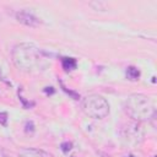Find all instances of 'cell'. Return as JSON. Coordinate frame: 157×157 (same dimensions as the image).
Segmentation results:
<instances>
[{
	"label": "cell",
	"mask_w": 157,
	"mask_h": 157,
	"mask_svg": "<svg viewBox=\"0 0 157 157\" xmlns=\"http://www.w3.org/2000/svg\"><path fill=\"white\" fill-rule=\"evenodd\" d=\"M0 18H1V16H0Z\"/></svg>",
	"instance_id": "cell-15"
},
{
	"label": "cell",
	"mask_w": 157,
	"mask_h": 157,
	"mask_svg": "<svg viewBox=\"0 0 157 157\" xmlns=\"http://www.w3.org/2000/svg\"><path fill=\"white\" fill-rule=\"evenodd\" d=\"M61 63H63L64 70H66V71L74 70V69H76V66H77V61H76L75 58H63Z\"/></svg>",
	"instance_id": "cell-6"
},
{
	"label": "cell",
	"mask_w": 157,
	"mask_h": 157,
	"mask_svg": "<svg viewBox=\"0 0 157 157\" xmlns=\"http://www.w3.org/2000/svg\"><path fill=\"white\" fill-rule=\"evenodd\" d=\"M60 85H61V88H63V90H64V91H65L67 94H70V96H71L74 99H78V98H80V94H78L77 92H74V91H71V90H67V88L64 86V83H63L61 81H60Z\"/></svg>",
	"instance_id": "cell-8"
},
{
	"label": "cell",
	"mask_w": 157,
	"mask_h": 157,
	"mask_svg": "<svg viewBox=\"0 0 157 157\" xmlns=\"http://www.w3.org/2000/svg\"><path fill=\"white\" fill-rule=\"evenodd\" d=\"M126 113L137 121L148 120L155 115V107L152 101L141 93L131 94L125 103Z\"/></svg>",
	"instance_id": "cell-2"
},
{
	"label": "cell",
	"mask_w": 157,
	"mask_h": 157,
	"mask_svg": "<svg viewBox=\"0 0 157 157\" xmlns=\"http://www.w3.org/2000/svg\"><path fill=\"white\" fill-rule=\"evenodd\" d=\"M71 147H72V144H71V142H63L61 146H60V148H61V151H63L64 153H67V152L71 150Z\"/></svg>",
	"instance_id": "cell-9"
},
{
	"label": "cell",
	"mask_w": 157,
	"mask_h": 157,
	"mask_svg": "<svg viewBox=\"0 0 157 157\" xmlns=\"http://www.w3.org/2000/svg\"><path fill=\"white\" fill-rule=\"evenodd\" d=\"M16 18L18 22H21L26 26H29V27H37L42 23L38 17H36L34 15H32L27 11H18L16 13Z\"/></svg>",
	"instance_id": "cell-4"
},
{
	"label": "cell",
	"mask_w": 157,
	"mask_h": 157,
	"mask_svg": "<svg viewBox=\"0 0 157 157\" xmlns=\"http://www.w3.org/2000/svg\"><path fill=\"white\" fill-rule=\"evenodd\" d=\"M130 157H132V156H130Z\"/></svg>",
	"instance_id": "cell-14"
},
{
	"label": "cell",
	"mask_w": 157,
	"mask_h": 157,
	"mask_svg": "<svg viewBox=\"0 0 157 157\" xmlns=\"http://www.w3.org/2000/svg\"><path fill=\"white\" fill-rule=\"evenodd\" d=\"M101 155H102L103 157H109V156H107V155H104V153H101Z\"/></svg>",
	"instance_id": "cell-13"
},
{
	"label": "cell",
	"mask_w": 157,
	"mask_h": 157,
	"mask_svg": "<svg viewBox=\"0 0 157 157\" xmlns=\"http://www.w3.org/2000/svg\"><path fill=\"white\" fill-rule=\"evenodd\" d=\"M27 132L28 131H31V132H33L34 131V125H33V123L32 121H27L26 123V129H25Z\"/></svg>",
	"instance_id": "cell-10"
},
{
	"label": "cell",
	"mask_w": 157,
	"mask_h": 157,
	"mask_svg": "<svg viewBox=\"0 0 157 157\" xmlns=\"http://www.w3.org/2000/svg\"><path fill=\"white\" fill-rule=\"evenodd\" d=\"M12 60L15 65L23 71H32L36 69L42 58L39 49L32 43L17 44L12 52Z\"/></svg>",
	"instance_id": "cell-1"
},
{
	"label": "cell",
	"mask_w": 157,
	"mask_h": 157,
	"mask_svg": "<svg viewBox=\"0 0 157 157\" xmlns=\"http://www.w3.org/2000/svg\"><path fill=\"white\" fill-rule=\"evenodd\" d=\"M6 121H7V114L6 113H0V124L6 125Z\"/></svg>",
	"instance_id": "cell-11"
},
{
	"label": "cell",
	"mask_w": 157,
	"mask_h": 157,
	"mask_svg": "<svg viewBox=\"0 0 157 157\" xmlns=\"http://www.w3.org/2000/svg\"><path fill=\"white\" fill-rule=\"evenodd\" d=\"M82 110L93 119L105 118L109 113V104L99 94H90L82 101Z\"/></svg>",
	"instance_id": "cell-3"
},
{
	"label": "cell",
	"mask_w": 157,
	"mask_h": 157,
	"mask_svg": "<svg viewBox=\"0 0 157 157\" xmlns=\"http://www.w3.org/2000/svg\"><path fill=\"white\" fill-rule=\"evenodd\" d=\"M126 77H128L129 80H131V81L139 80V77H140V71H139V69L135 67V66H129V67L126 69Z\"/></svg>",
	"instance_id": "cell-7"
},
{
	"label": "cell",
	"mask_w": 157,
	"mask_h": 157,
	"mask_svg": "<svg viewBox=\"0 0 157 157\" xmlns=\"http://www.w3.org/2000/svg\"><path fill=\"white\" fill-rule=\"evenodd\" d=\"M18 157H53V156L39 148H22L18 152Z\"/></svg>",
	"instance_id": "cell-5"
},
{
	"label": "cell",
	"mask_w": 157,
	"mask_h": 157,
	"mask_svg": "<svg viewBox=\"0 0 157 157\" xmlns=\"http://www.w3.org/2000/svg\"><path fill=\"white\" fill-rule=\"evenodd\" d=\"M44 92H45L47 94H53L55 91H54L53 87H45V88H44Z\"/></svg>",
	"instance_id": "cell-12"
}]
</instances>
